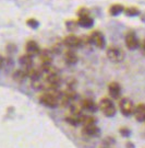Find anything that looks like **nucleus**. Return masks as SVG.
<instances>
[{
  "instance_id": "nucleus-1",
  "label": "nucleus",
  "mask_w": 145,
  "mask_h": 148,
  "mask_svg": "<svg viewBox=\"0 0 145 148\" xmlns=\"http://www.w3.org/2000/svg\"><path fill=\"white\" fill-rule=\"evenodd\" d=\"M77 16H78V24L79 27L83 29H91L94 27V19L91 16V12L86 7H81L77 11Z\"/></svg>"
},
{
  "instance_id": "nucleus-2",
  "label": "nucleus",
  "mask_w": 145,
  "mask_h": 148,
  "mask_svg": "<svg viewBox=\"0 0 145 148\" xmlns=\"http://www.w3.org/2000/svg\"><path fill=\"white\" fill-rule=\"evenodd\" d=\"M57 91H44L38 100L41 104L46 108H49V109H56L59 106V100H58V95Z\"/></svg>"
},
{
  "instance_id": "nucleus-3",
  "label": "nucleus",
  "mask_w": 145,
  "mask_h": 148,
  "mask_svg": "<svg viewBox=\"0 0 145 148\" xmlns=\"http://www.w3.org/2000/svg\"><path fill=\"white\" fill-rule=\"evenodd\" d=\"M98 110H100V112L107 117L115 116L117 113L116 104L114 103L112 99H110L108 97H105V98L100 99L98 103Z\"/></svg>"
},
{
  "instance_id": "nucleus-4",
  "label": "nucleus",
  "mask_w": 145,
  "mask_h": 148,
  "mask_svg": "<svg viewBox=\"0 0 145 148\" xmlns=\"http://www.w3.org/2000/svg\"><path fill=\"white\" fill-rule=\"evenodd\" d=\"M106 56L111 63H121L125 58V53L120 47L110 46L106 51Z\"/></svg>"
},
{
  "instance_id": "nucleus-5",
  "label": "nucleus",
  "mask_w": 145,
  "mask_h": 148,
  "mask_svg": "<svg viewBox=\"0 0 145 148\" xmlns=\"http://www.w3.org/2000/svg\"><path fill=\"white\" fill-rule=\"evenodd\" d=\"M62 44L64 47H67V49L77 51L79 48H82V38L74 34H69L63 38Z\"/></svg>"
},
{
  "instance_id": "nucleus-6",
  "label": "nucleus",
  "mask_w": 145,
  "mask_h": 148,
  "mask_svg": "<svg viewBox=\"0 0 145 148\" xmlns=\"http://www.w3.org/2000/svg\"><path fill=\"white\" fill-rule=\"evenodd\" d=\"M88 38L92 46H95L99 49H104L106 47V37L100 31H93L88 35Z\"/></svg>"
},
{
  "instance_id": "nucleus-7",
  "label": "nucleus",
  "mask_w": 145,
  "mask_h": 148,
  "mask_svg": "<svg viewBox=\"0 0 145 148\" xmlns=\"http://www.w3.org/2000/svg\"><path fill=\"white\" fill-rule=\"evenodd\" d=\"M134 103L129 98H121L119 100V110L123 116H131L134 112Z\"/></svg>"
},
{
  "instance_id": "nucleus-8",
  "label": "nucleus",
  "mask_w": 145,
  "mask_h": 148,
  "mask_svg": "<svg viewBox=\"0 0 145 148\" xmlns=\"http://www.w3.org/2000/svg\"><path fill=\"white\" fill-rule=\"evenodd\" d=\"M124 43H125V46L128 49L135 51V49H139V47H140L141 41L139 40V37L134 32L130 31L124 36Z\"/></svg>"
},
{
  "instance_id": "nucleus-9",
  "label": "nucleus",
  "mask_w": 145,
  "mask_h": 148,
  "mask_svg": "<svg viewBox=\"0 0 145 148\" xmlns=\"http://www.w3.org/2000/svg\"><path fill=\"white\" fill-rule=\"evenodd\" d=\"M107 90H108V95L110 99H112V100H120L121 99L122 88H121V85L119 82H117V81L109 82Z\"/></svg>"
},
{
  "instance_id": "nucleus-10",
  "label": "nucleus",
  "mask_w": 145,
  "mask_h": 148,
  "mask_svg": "<svg viewBox=\"0 0 145 148\" xmlns=\"http://www.w3.org/2000/svg\"><path fill=\"white\" fill-rule=\"evenodd\" d=\"M41 48L39 47V45L37 44L36 41H33V40H30V41H27L25 44V54H27L28 56H31V57H37V56H39V54H41Z\"/></svg>"
},
{
  "instance_id": "nucleus-11",
  "label": "nucleus",
  "mask_w": 145,
  "mask_h": 148,
  "mask_svg": "<svg viewBox=\"0 0 145 148\" xmlns=\"http://www.w3.org/2000/svg\"><path fill=\"white\" fill-rule=\"evenodd\" d=\"M81 106H82L83 112H87L89 114H93L96 111H98V104L91 99H83L81 101Z\"/></svg>"
},
{
  "instance_id": "nucleus-12",
  "label": "nucleus",
  "mask_w": 145,
  "mask_h": 148,
  "mask_svg": "<svg viewBox=\"0 0 145 148\" xmlns=\"http://www.w3.org/2000/svg\"><path fill=\"white\" fill-rule=\"evenodd\" d=\"M83 134L87 137L94 138L98 137L100 135V130L98 128V126L96 124H91V125H84L82 130Z\"/></svg>"
},
{
  "instance_id": "nucleus-13",
  "label": "nucleus",
  "mask_w": 145,
  "mask_h": 148,
  "mask_svg": "<svg viewBox=\"0 0 145 148\" xmlns=\"http://www.w3.org/2000/svg\"><path fill=\"white\" fill-rule=\"evenodd\" d=\"M63 59H64V62H66L67 65L72 66V65H75V64L78 63L79 56L75 51H73V49H66L63 52Z\"/></svg>"
},
{
  "instance_id": "nucleus-14",
  "label": "nucleus",
  "mask_w": 145,
  "mask_h": 148,
  "mask_svg": "<svg viewBox=\"0 0 145 148\" xmlns=\"http://www.w3.org/2000/svg\"><path fill=\"white\" fill-rule=\"evenodd\" d=\"M54 55L55 54L51 52V49H41V54H39V59H41V65H49L52 64V59H54Z\"/></svg>"
},
{
  "instance_id": "nucleus-15",
  "label": "nucleus",
  "mask_w": 145,
  "mask_h": 148,
  "mask_svg": "<svg viewBox=\"0 0 145 148\" xmlns=\"http://www.w3.org/2000/svg\"><path fill=\"white\" fill-rule=\"evenodd\" d=\"M19 64H20L21 68L27 70L34 66V60H33V57L28 56L27 54H23L19 57Z\"/></svg>"
},
{
  "instance_id": "nucleus-16",
  "label": "nucleus",
  "mask_w": 145,
  "mask_h": 148,
  "mask_svg": "<svg viewBox=\"0 0 145 148\" xmlns=\"http://www.w3.org/2000/svg\"><path fill=\"white\" fill-rule=\"evenodd\" d=\"M133 115L138 122H145V103H139L135 106Z\"/></svg>"
},
{
  "instance_id": "nucleus-17",
  "label": "nucleus",
  "mask_w": 145,
  "mask_h": 148,
  "mask_svg": "<svg viewBox=\"0 0 145 148\" xmlns=\"http://www.w3.org/2000/svg\"><path fill=\"white\" fill-rule=\"evenodd\" d=\"M12 78L14 81L16 82H23L24 80H26L28 77H27V71L26 69L20 68V69H16L13 71V75H12Z\"/></svg>"
},
{
  "instance_id": "nucleus-18",
  "label": "nucleus",
  "mask_w": 145,
  "mask_h": 148,
  "mask_svg": "<svg viewBox=\"0 0 145 148\" xmlns=\"http://www.w3.org/2000/svg\"><path fill=\"white\" fill-rule=\"evenodd\" d=\"M124 8L125 7L123 5H121V3H114V5H111L109 7L108 12L111 16H118L123 13Z\"/></svg>"
},
{
  "instance_id": "nucleus-19",
  "label": "nucleus",
  "mask_w": 145,
  "mask_h": 148,
  "mask_svg": "<svg viewBox=\"0 0 145 148\" xmlns=\"http://www.w3.org/2000/svg\"><path fill=\"white\" fill-rule=\"evenodd\" d=\"M123 14L127 16H129V18H134V16H140L141 10L138 7H133V5H131V7H125L123 11Z\"/></svg>"
},
{
  "instance_id": "nucleus-20",
  "label": "nucleus",
  "mask_w": 145,
  "mask_h": 148,
  "mask_svg": "<svg viewBox=\"0 0 145 148\" xmlns=\"http://www.w3.org/2000/svg\"><path fill=\"white\" fill-rule=\"evenodd\" d=\"M66 27H67V30L69 32H74L78 30L79 27V24H78V21L77 20H67L66 21Z\"/></svg>"
},
{
  "instance_id": "nucleus-21",
  "label": "nucleus",
  "mask_w": 145,
  "mask_h": 148,
  "mask_svg": "<svg viewBox=\"0 0 145 148\" xmlns=\"http://www.w3.org/2000/svg\"><path fill=\"white\" fill-rule=\"evenodd\" d=\"M26 25L33 29V30H36V29L39 27V21L36 20L35 18H30V19L26 20Z\"/></svg>"
},
{
  "instance_id": "nucleus-22",
  "label": "nucleus",
  "mask_w": 145,
  "mask_h": 148,
  "mask_svg": "<svg viewBox=\"0 0 145 148\" xmlns=\"http://www.w3.org/2000/svg\"><path fill=\"white\" fill-rule=\"evenodd\" d=\"M13 67V62L11 58H5V63H3V69L5 70H10Z\"/></svg>"
},
{
  "instance_id": "nucleus-23",
  "label": "nucleus",
  "mask_w": 145,
  "mask_h": 148,
  "mask_svg": "<svg viewBox=\"0 0 145 148\" xmlns=\"http://www.w3.org/2000/svg\"><path fill=\"white\" fill-rule=\"evenodd\" d=\"M119 132L123 137H129L130 134H131V132H130V130L128 128V127H121Z\"/></svg>"
},
{
  "instance_id": "nucleus-24",
  "label": "nucleus",
  "mask_w": 145,
  "mask_h": 148,
  "mask_svg": "<svg viewBox=\"0 0 145 148\" xmlns=\"http://www.w3.org/2000/svg\"><path fill=\"white\" fill-rule=\"evenodd\" d=\"M139 49L141 51V53H142V55H144V56H145V38L143 40V41H141V43H140V47H139Z\"/></svg>"
},
{
  "instance_id": "nucleus-25",
  "label": "nucleus",
  "mask_w": 145,
  "mask_h": 148,
  "mask_svg": "<svg viewBox=\"0 0 145 148\" xmlns=\"http://www.w3.org/2000/svg\"><path fill=\"white\" fill-rule=\"evenodd\" d=\"M3 63H5V57H2L0 55V69L3 68Z\"/></svg>"
},
{
  "instance_id": "nucleus-26",
  "label": "nucleus",
  "mask_w": 145,
  "mask_h": 148,
  "mask_svg": "<svg viewBox=\"0 0 145 148\" xmlns=\"http://www.w3.org/2000/svg\"><path fill=\"white\" fill-rule=\"evenodd\" d=\"M102 148H111L110 146H105V147H102Z\"/></svg>"
},
{
  "instance_id": "nucleus-27",
  "label": "nucleus",
  "mask_w": 145,
  "mask_h": 148,
  "mask_svg": "<svg viewBox=\"0 0 145 148\" xmlns=\"http://www.w3.org/2000/svg\"><path fill=\"white\" fill-rule=\"evenodd\" d=\"M144 123H145V122H144Z\"/></svg>"
}]
</instances>
